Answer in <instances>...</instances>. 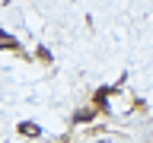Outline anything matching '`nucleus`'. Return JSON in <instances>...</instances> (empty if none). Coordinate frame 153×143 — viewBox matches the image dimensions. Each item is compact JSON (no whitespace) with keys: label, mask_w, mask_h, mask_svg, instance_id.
I'll return each instance as SVG.
<instances>
[{"label":"nucleus","mask_w":153,"mask_h":143,"mask_svg":"<svg viewBox=\"0 0 153 143\" xmlns=\"http://www.w3.org/2000/svg\"><path fill=\"white\" fill-rule=\"evenodd\" d=\"M16 48H19V38H13L10 32L0 29V51H16Z\"/></svg>","instance_id":"f257e3e1"},{"label":"nucleus","mask_w":153,"mask_h":143,"mask_svg":"<svg viewBox=\"0 0 153 143\" xmlns=\"http://www.w3.org/2000/svg\"><path fill=\"white\" fill-rule=\"evenodd\" d=\"M19 133H26V137H42V127L32 124V121H22L19 124Z\"/></svg>","instance_id":"f03ea898"}]
</instances>
